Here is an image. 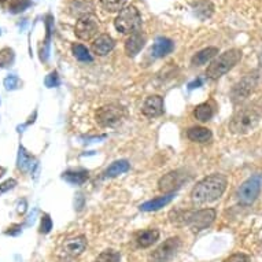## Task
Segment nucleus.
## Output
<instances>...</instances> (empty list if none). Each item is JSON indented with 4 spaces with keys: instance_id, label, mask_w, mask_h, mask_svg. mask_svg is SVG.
Instances as JSON below:
<instances>
[{
    "instance_id": "f257e3e1",
    "label": "nucleus",
    "mask_w": 262,
    "mask_h": 262,
    "mask_svg": "<svg viewBox=\"0 0 262 262\" xmlns=\"http://www.w3.org/2000/svg\"><path fill=\"white\" fill-rule=\"evenodd\" d=\"M227 183V177L224 174H219V173L205 177L202 181H199L198 184L193 187L192 192H191L192 202L198 206L215 202L225 192Z\"/></svg>"
},
{
    "instance_id": "f03ea898",
    "label": "nucleus",
    "mask_w": 262,
    "mask_h": 262,
    "mask_svg": "<svg viewBox=\"0 0 262 262\" xmlns=\"http://www.w3.org/2000/svg\"><path fill=\"white\" fill-rule=\"evenodd\" d=\"M262 118V107L257 103L247 104L237 108L232 116L228 128L235 135H246L253 130Z\"/></svg>"
},
{
    "instance_id": "7ed1b4c3",
    "label": "nucleus",
    "mask_w": 262,
    "mask_h": 262,
    "mask_svg": "<svg viewBox=\"0 0 262 262\" xmlns=\"http://www.w3.org/2000/svg\"><path fill=\"white\" fill-rule=\"evenodd\" d=\"M242 59V51L237 48H232V50H228L224 54L215 58L209 68L206 69V76L211 80H217L225 73H228L229 70L233 69L237 64V62Z\"/></svg>"
},
{
    "instance_id": "20e7f679",
    "label": "nucleus",
    "mask_w": 262,
    "mask_h": 262,
    "mask_svg": "<svg viewBox=\"0 0 262 262\" xmlns=\"http://www.w3.org/2000/svg\"><path fill=\"white\" fill-rule=\"evenodd\" d=\"M215 219L214 209H202L198 211H183L181 215H176L173 221H180L184 225H188L193 232H199L202 229L210 227Z\"/></svg>"
},
{
    "instance_id": "39448f33",
    "label": "nucleus",
    "mask_w": 262,
    "mask_h": 262,
    "mask_svg": "<svg viewBox=\"0 0 262 262\" xmlns=\"http://www.w3.org/2000/svg\"><path fill=\"white\" fill-rule=\"evenodd\" d=\"M114 25H116V29L124 35H128V33L132 35L135 32H139V28L142 25V17H140L139 10L135 6L124 7L117 15Z\"/></svg>"
},
{
    "instance_id": "423d86ee",
    "label": "nucleus",
    "mask_w": 262,
    "mask_h": 262,
    "mask_svg": "<svg viewBox=\"0 0 262 262\" xmlns=\"http://www.w3.org/2000/svg\"><path fill=\"white\" fill-rule=\"evenodd\" d=\"M125 114V107H122L121 104L117 103H110L106 104L103 107L98 108V112L95 114L96 122L103 126V128H112L116 126L118 122L124 120Z\"/></svg>"
},
{
    "instance_id": "0eeeda50",
    "label": "nucleus",
    "mask_w": 262,
    "mask_h": 262,
    "mask_svg": "<svg viewBox=\"0 0 262 262\" xmlns=\"http://www.w3.org/2000/svg\"><path fill=\"white\" fill-rule=\"evenodd\" d=\"M261 184L262 177L261 174H254L250 179L241 185V188L237 191V199L242 205L245 206H250L257 201L258 195L261 192Z\"/></svg>"
},
{
    "instance_id": "6e6552de",
    "label": "nucleus",
    "mask_w": 262,
    "mask_h": 262,
    "mask_svg": "<svg viewBox=\"0 0 262 262\" xmlns=\"http://www.w3.org/2000/svg\"><path fill=\"white\" fill-rule=\"evenodd\" d=\"M181 246L180 237H169L168 241H165L162 245L155 249L150 255L151 262H169L174 257V254L179 251Z\"/></svg>"
},
{
    "instance_id": "1a4fd4ad",
    "label": "nucleus",
    "mask_w": 262,
    "mask_h": 262,
    "mask_svg": "<svg viewBox=\"0 0 262 262\" xmlns=\"http://www.w3.org/2000/svg\"><path fill=\"white\" fill-rule=\"evenodd\" d=\"M98 29H99L98 18L92 14H88V15L78 18L76 28H74V33L78 39L90 40L98 33Z\"/></svg>"
},
{
    "instance_id": "9d476101",
    "label": "nucleus",
    "mask_w": 262,
    "mask_h": 262,
    "mask_svg": "<svg viewBox=\"0 0 262 262\" xmlns=\"http://www.w3.org/2000/svg\"><path fill=\"white\" fill-rule=\"evenodd\" d=\"M257 86V77L255 76H246L237 82L236 85L233 86L232 92H231V98L235 104L245 102L250 95L253 94L254 90Z\"/></svg>"
},
{
    "instance_id": "9b49d317",
    "label": "nucleus",
    "mask_w": 262,
    "mask_h": 262,
    "mask_svg": "<svg viewBox=\"0 0 262 262\" xmlns=\"http://www.w3.org/2000/svg\"><path fill=\"white\" fill-rule=\"evenodd\" d=\"M183 180L184 177L181 176L180 172L176 170V172H170L159 180L158 185L159 189L165 193H173V191H176L177 188H180L181 184H183Z\"/></svg>"
},
{
    "instance_id": "f8f14e48",
    "label": "nucleus",
    "mask_w": 262,
    "mask_h": 262,
    "mask_svg": "<svg viewBox=\"0 0 262 262\" xmlns=\"http://www.w3.org/2000/svg\"><path fill=\"white\" fill-rule=\"evenodd\" d=\"M143 114L146 117H159L163 114V99L159 95H151L146 99L142 108Z\"/></svg>"
},
{
    "instance_id": "ddd939ff",
    "label": "nucleus",
    "mask_w": 262,
    "mask_h": 262,
    "mask_svg": "<svg viewBox=\"0 0 262 262\" xmlns=\"http://www.w3.org/2000/svg\"><path fill=\"white\" fill-rule=\"evenodd\" d=\"M86 247V239L84 236H76L72 239H68L62 246L64 255H69V257H78L80 254Z\"/></svg>"
},
{
    "instance_id": "4468645a",
    "label": "nucleus",
    "mask_w": 262,
    "mask_h": 262,
    "mask_svg": "<svg viewBox=\"0 0 262 262\" xmlns=\"http://www.w3.org/2000/svg\"><path fill=\"white\" fill-rule=\"evenodd\" d=\"M144 44H146V37H144V35H142V32H135V33H132L130 37L126 40V43H125V52H126V55L130 56V58L136 56L139 52L142 51Z\"/></svg>"
},
{
    "instance_id": "2eb2a0df",
    "label": "nucleus",
    "mask_w": 262,
    "mask_h": 262,
    "mask_svg": "<svg viewBox=\"0 0 262 262\" xmlns=\"http://www.w3.org/2000/svg\"><path fill=\"white\" fill-rule=\"evenodd\" d=\"M116 43H114V40L110 37L108 35H100L98 36L95 41L92 43V51L96 54V55L99 56H104L107 55L108 52L113 51V48H114Z\"/></svg>"
},
{
    "instance_id": "dca6fc26",
    "label": "nucleus",
    "mask_w": 262,
    "mask_h": 262,
    "mask_svg": "<svg viewBox=\"0 0 262 262\" xmlns=\"http://www.w3.org/2000/svg\"><path fill=\"white\" fill-rule=\"evenodd\" d=\"M173 48H174V43L172 40L166 39V37H158L155 40L154 46L151 47L150 52L154 58H163V56L169 55L173 51Z\"/></svg>"
},
{
    "instance_id": "f3484780",
    "label": "nucleus",
    "mask_w": 262,
    "mask_h": 262,
    "mask_svg": "<svg viewBox=\"0 0 262 262\" xmlns=\"http://www.w3.org/2000/svg\"><path fill=\"white\" fill-rule=\"evenodd\" d=\"M173 199H174V195L173 193H166V195H162V196H158V198L151 199L148 202L143 203L142 206H140V210L143 211H157L159 209H162L166 205L172 202Z\"/></svg>"
},
{
    "instance_id": "a211bd4d",
    "label": "nucleus",
    "mask_w": 262,
    "mask_h": 262,
    "mask_svg": "<svg viewBox=\"0 0 262 262\" xmlns=\"http://www.w3.org/2000/svg\"><path fill=\"white\" fill-rule=\"evenodd\" d=\"M159 232L157 229H146V231H142V232L136 233V243H138L139 247L142 249H147L158 241Z\"/></svg>"
},
{
    "instance_id": "6ab92c4d",
    "label": "nucleus",
    "mask_w": 262,
    "mask_h": 262,
    "mask_svg": "<svg viewBox=\"0 0 262 262\" xmlns=\"http://www.w3.org/2000/svg\"><path fill=\"white\" fill-rule=\"evenodd\" d=\"M187 136H188L189 140H192V142L195 143L210 142L211 138H213L210 129L203 128V126H193V128H189L188 132H187Z\"/></svg>"
},
{
    "instance_id": "aec40b11",
    "label": "nucleus",
    "mask_w": 262,
    "mask_h": 262,
    "mask_svg": "<svg viewBox=\"0 0 262 262\" xmlns=\"http://www.w3.org/2000/svg\"><path fill=\"white\" fill-rule=\"evenodd\" d=\"M70 13L77 17H84L92 13L94 10V3L91 0H73L69 6Z\"/></svg>"
},
{
    "instance_id": "412c9836",
    "label": "nucleus",
    "mask_w": 262,
    "mask_h": 262,
    "mask_svg": "<svg viewBox=\"0 0 262 262\" xmlns=\"http://www.w3.org/2000/svg\"><path fill=\"white\" fill-rule=\"evenodd\" d=\"M214 103L213 102H205V103L198 104L195 107V112H193V116L195 118L202 122H206V121L211 120V117L214 116Z\"/></svg>"
},
{
    "instance_id": "4be33fe9",
    "label": "nucleus",
    "mask_w": 262,
    "mask_h": 262,
    "mask_svg": "<svg viewBox=\"0 0 262 262\" xmlns=\"http://www.w3.org/2000/svg\"><path fill=\"white\" fill-rule=\"evenodd\" d=\"M130 169V165L128 163V161H124V159H121V161H116V162H113L110 166H108L106 170H104L103 176L104 177H117L122 174V173H126Z\"/></svg>"
},
{
    "instance_id": "5701e85b",
    "label": "nucleus",
    "mask_w": 262,
    "mask_h": 262,
    "mask_svg": "<svg viewBox=\"0 0 262 262\" xmlns=\"http://www.w3.org/2000/svg\"><path fill=\"white\" fill-rule=\"evenodd\" d=\"M219 54V48L209 47L205 48L202 51H199L198 54H195L192 58V64L195 66H202V64L207 63L209 60H211L215 55Z\"/></svg>"
},
{
    "instance_id": "b1692460",
    "label": "nucleus",
    "mask_w": 262,
    "mask_h": 262,
    "mask_svg": "<svg viewBox=\"0 0 262 262\" xmlns=\"http://www.w3.org/2000/svg\"><path fill=\"white\" fill-rule=\"evenodd\" d=\"M62 179L70 184L81 185L88 180V172L86 170H68L62 174Z\"/></svg>"
},
{
    "instance_id": "393cba45",
    "label": "nucleus",
    "mask_w": 262,
    "mask_h": 262,
    "mask_svg": "<svg viewBox=\"0 0 262 262\" xmlns=\"http://www.w3.org/2000/svg\"><path fill=\"white\" fill-rule=\"evenodd\" d=\"M193 11L196 14V17L201 18V19H206V18H210L214 13V6L211 2H198L193 5Z\"/></svg>"
},
{
    "instance_id": "a878e982",
    "label": "nucleus",
    "mask_w": 262,
    "mask_h": 262,
    "mask_svg": "<svg viewBox=\"0 0 262 262\" xmlns=\"http://www.w3.org/2000/svg\"><path fill=\"white\" fill-rule=\"evenodd\" d=\"M33 157L28 152V151L24 148V147H19V154H18V168L26 172L29 170L33 166Z\"/></svg>"
},
{
    "instance_id": "bb28decb",
    "label": "nucleus",
    "mask_w": 262,
    "mask_h": 262,
    "mask_svg": "<svg viewBox=\"0 0 262 262\" xmlns=\"http://www.w3.org/2000/svg\"><path fill=\"white\" fill-rule=\"evenodd\" d=\"M72 52L76 56V59H78L80 62H92V59H94L90 51H88V48L84 47L82 44H73L72 46Z\"/></svg>"
},
{
    "instance_id": "cd10ccee",
    "label": "nucleus",
    "mask_w": 262,
    "mask_h": 262,
    "mask_svg": "<svg viewBox=\"0 0 262 262\" xmlns=\"http://www.w3.org/2000/svg\"><path fill=\"white\" fill-rule=\"evenodd\" d=\"M99 2L106 11L117 13V11H121V10L124 9V5L126 0H99Z\"/></svg>"
},
{
    "instance_id": "c85d7f7f",
    "label": "nucleus",
    "mask_w": 262,
    "mask_h": 262,
    "mask_svg": "<svg viewBox=\"0 0 262 262\" xmlns=\"http://www.w3.org/2000/svg\"><path fill=\"white\" fill-rule=\"evenodd\" d=\"M121 255L116 250H106L95 259V262H120Z\"/></svg>"
},
{
    "instance_id": "c756f323",
    "label": "nucleus",
    "mask_w": 262,
    "mask_h": 262,
    "mask_svg": "<svg viewBox=\"0 0 262 262\" xmlns=\"http://www.w3.org/2000/svg\"><path fill=\"white\" fill-rule=\"evenodd\" d=\"M14 60V51L11 48L6 47L0 50V68H6L9 64L13 63Z\"/></svg>"
},
{
    "instance_id": "7c9ffc66",
    "label": "nucleus",
    "mask_w": 262,
    "mask_h": 262,
    "mask_svg": "<svg viewBox=\"0 0 262 262\" xmlns=\"http://www.w3.org/2000/svg\"><path fill=\"white\" fill-rule=\"evenodd\" d=\"M30 5H32L30 0H13V2L10 3V11L14 14L22 13V11H25Z\"/></svg>"
},
{
    "instance_id": "2f4dec72",
    "label": "nucleus",
    "mask_w": 262,
    "mask_h": 262,
    "mask_svg": "<svg viewBox=\"0 0 262 262\" xmlns=\"http://www.w3.org/2000/svg\"><path fill=\"white\" fill-rule=\"evenodd\" d=\"M52 229V220L50 219V215L44 214L41 217V224H40V232L48 233Z\"/></svg>"
},
{
    "instance_id": "473e14b6",
    "label": "nucleus",
    "mask_w": 262,
    "mask_h": 262,
    "mask_svg": "<svg viewBox=\"0 0 262 262\" xmlns=\"http://www.w3.org/2000/svg\"><path fill=\"white\" fill-rule=\"evenodd\" d=\"M59 84V76H58L56 72H52V73H50L47 77H46V85H47L48 88H54V86H58Z\"/></svg>"
},
{
    "instance_id": "72a5a7b5",
    "label": "nucleus",
    "mask_w": 262,
    "mask_h": 262,
    "mask_svg": "<svg viewBox=\"0 0 262 262\" xmlns=\"http://www.w3.org/2000/svg\"><path fill=\"white\" fill-rule=\"evenodd\" d=\"M224 262H250V257L246 255V254L237 253L231 255V257H228L227 259H224Z\"/></svg>"
},
{
    "instance_id": "f704fd0d",
    "label": "nucleus",
    "mask_w": 262,
    "mask_h": 262,
    "mask_svg": "<svg viewBox=\"0 0 262 262\" xmlns=\"http://www.w3.org/2000/svg\"><path fill=\"white\" fill-rule=\"evenodd\" d=\"M18 78L14 76V74H11V76H9V77L6 78L5 80V86L7 88V90H15L18 86Z\"/></svg>"
},
{
    "instance_id": "c9c22d12",
    "label": "nucleus",
    "mask_w": 262,
    "mask_h": 262,
    "mask_svg": "<svg viewBox=\"0 0 262 262\" xmlns=\"http://www.w3.org/2000/svg\"><path fill=\"white\" fill-rule=\"evenodd\" d=\"M17 185V180H14V179H9V180H6L3 184L0 185V193L6 192V191H9V189L14 188Z\"/></svg>"
},
{
    "instance_id": "e433bc0d",
    "label": "nucleus",
    "mask_w": 262,
    "mask_h": 262,
    "mask_svg": "<svg viewBox=\"0 0 262 262\" xmlns=\"http://www.w3.org/2000/svg\"><path fill=\"white\" fill-rule=\"evenodd\" d=\"M22 231L21 225H13V227H10L7 231H6V235H10V236H17L19 235Z\"/></svg>"
},
{
    "instance_id": "4c0bfd02",
    "label": "nucleus",
    "mask_w": 262,
    "mask_h": 262,
    "mask_svg": "<svg viewBox=\"0 0 262 262\" xmlns=\"http://www.w3.org/2000/svg\"><path fill=\"white\" fill-rule=\"evenodd\" d=\"M201 85H202V80H201V78H198V80H195V81L189 82L188 88L189 90H195V88H199Z\"/></svg>"
},
{
    "instance_id": "58836bf2",
    "label": "nucleus",
    "mask_w": 262,
    "mask_h": 262,
    "mask_svg": "<svg viewBox=\"0 0 262 262\" xmlns=\"http://www.w3.org/2000/svg\"><path fill=\"white\" fill-rule=\"evenodd\" d=\"M26 211V201L25 199H22L21 202H19V205H18V213L19 214H24Z\"/></svg>"
},
{
    "instance_id": "ea45409f",
    "label": "nucleus",
    "mask_w": 262,
    "mask_h": 262,
    "mask_svg": "<svg viewBox=\"0 0 262 262\" xmlns=\"http://www.w3.org/2000/svg\"><path fill=\"white\" fill-rule=\"evenodd\" d=\"M6 173V169L3 168V166H0V177L3 176V174H5Z\"/></svg>"
},
{
    "instance_id": "a19ab883",
    "label": "nucleus",
    "mask_w": 262,
    "mask_h": 262,
    "mask_svg": "<svg viewBox=\"0 0 262 262\" xmlns=\"http://www.w3.org/2000/svg\"><path fill=\"white\" fill-rule=\"evenodd\" d=\"M3 2H6V0H0V3H3Z\"/></svg>"
}]
</instances>
